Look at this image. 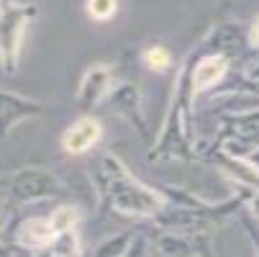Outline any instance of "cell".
I'll list each match as a JSON object with an SVG mask.
<instances>
[{"label":"cell","instance_id":"6da1fadb","mask_svg":"<svg viewBox=\"0 0 259 257\" xmlns=\"http://www.w3.org/2000/svg\"><path fill=\"white\" fill-rule=\"evenodd\" d=\"M98 139H100V124L93 119H82L67 129L62 144L69 155H77V152H88Z\"/></svg>","mask_w":259,"mask_h":257},{"label":"cell","instance_id":"7a4b0ae2","mask_svg":"<svg viewBox=\"0 0 259 257\" xmlns=\"http://www.w3.org/2000/svg\"><path fill=\"white\" fill-rule=\"evenodd\" d=\"M226 59L224 57H208L200 62V67L195 69V85L198 88H210L215 85L221 78H224V72H226Z\"/></svg>","mask_w":259,"mask_h":257},{"label":"cell","instance_id":"3957f363","mask_svg":"<svg viewBox=\"0 0 259 257\" xmlns=\"http://www.w3.org/2000/svg\"><path fill=\"white\" fill-rule=\"evenodd\" d=\"M54 229H52V224H47V222H41V218H36V222H28V224H23V229H21V239L26 242V244H49L52 239H54Z\"/></svg>","mask_w":259,"mask_h":257},{"label":"cell","instance_id":"277c9868","mask_svg":"<svg viewBox=\"0 0 259 257\" xmlns=\"http://www.w3.org/2000/svg\"><path fill=\"white\" fill-rule=\"evenodd\" d=\"M75 222H77V213H75V208H59V211H54V216H52V229L59 234V232H69L72 227H75Z\"/></svg>","mask_w":259,"mask_h":257},{"label":"cell","instance_id":"5b68a950","mask_svg":"<svg viewBox=\"0 0 259 257\" xmlns=\"http://www.w3.org/2000/svg\"><path fill=\"white\" fill-rule=\"evenodd\" d=\"M118 3L116 0H88V13L95 18V21H105L116 13Z\"/></svg>","mask_w":259,"mask_h":257},{"label":"cell","instance_id":"8992f818","mask_svg":"<svg viewBox=\"0 0 259 257\" xmlns=\"http://www.w3.org/2000/svg\"><path fill=\"white\" fill-rule=\"evenodd\" d=\"M144 62L149 64L152 69H164L169 64V54L164 49H159V47H152V49L144 52Z\"/></svg>","mask_w":259,"mask_h":257},{"label":"cell","instance_id":"52a82bcc","mask_svg":"<svg viewBox=\"0 0 259 257\" xmlns=\"http://www.w3.org/2000/svg\"><path fill=\"white\" fill-rule=\"evenodd\" d=\"M251 42L254 44H259V18L254 21V26H251Z\"/></svg>","mask_w":259,"mask_h":257}]
</instances>
